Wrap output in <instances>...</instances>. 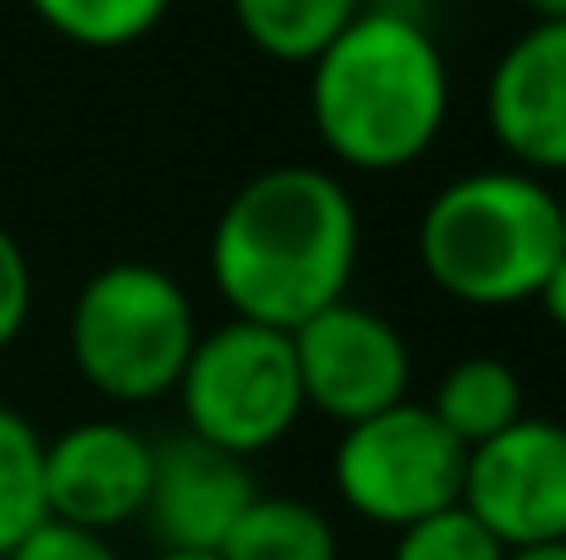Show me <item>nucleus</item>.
<instances>
[{"label": "nucleus", "instance_id": "f257e3e1", "mask_svg": "<svg viewBox=\"0 0 566 560\" xmlns=\"http://www.w3.org/2000/svg\"><path fill=\"white\" fill-rule=\"evenodd\" d=\"M364 253L353 187L325 166H270L237 187L209 231V281L231 319L297 330L342 303Z\"/></svg>", "mask_w": 566, "mask_h": 560}, {"label": "nucleus", "instance_id": "f03ea898", "mask_svg": "<svg viewBox=\"0 0 566 560\" xmlns=\"http://www.w3.org/2000/svg\"><path fill=\"white\" fill-rule=\"evenodd\" d=\"M308 121L319 149L364 177L418 166L451 121V61L418 11L369 0L308 61Z\"/></svg>", "mask_w": 566, "mask_h": 560}, {"label": "nucleus", "instance_id": "7ed1b4c3", "mask_svg": "<svg viewBox=\"0 0 566 560\" xmlns=\"http://www.w3.org/2000/svg\"><path fill=\"white\" fill-rule=\"evenodd\" d=\"M566 253L556 187L517 166L446 182L418 220V264L462 308H523Z\"/></svg>", "mask_w": 566, "mask_h": 560}, {"label": "nucleus", "instance_id": "20e7f679", "mask_svg": "<svg viewBox=\"0 0 566 560\" xmlns=\"http://www.w3.org/2000/svg\"><path fill=\"white\" fill-rule=\"evenodd\" d=\"M192 341H198V308L188 286L144 258L94 270L66 314L72 369L83 373L94 395L116 406L166 401L182 379Z\"/></svg>", "mask_w": 566, "mask_h": 560}, {"label": "nucleus", "instance_id": "39448f33", "mask_svg": "<svg viewBox=\"0 0 566 560\" xmlns=\"http://www.w3.org/2000/svg\"><path fill=\"white\" fill-rule=\"evenodd\" d=\"M171 395H177L188 434L242 462L275 451L308 412L292 336L270 325H248V319L198 330Z\"/></svg>", "mask_w": 566, "mask_h": 560}, {"label": "nucleus", "instance_id": "423d86ee", "mask_svg": "<svg viewBox=\"0 0 566 560\" xmlns=\"http://www.w3.org/2000/svg\"><path fill=\"white\" fill-rule=\"evenodd\" d=\"M468 451L440 429V418L418 401H396L375 418L342 429L331 451L336 495L369 528H412L446 506H462Z\"/></svg>", "mask_w": 566, "mask_h": 560}, {"label": "nucleus", "instance_id": "0eeeda50", "mask_svg": "<svg viewBox=\"0 0 566 560\" xmlns=\"http://www.w3.org/2000/svg\"><path fill=\"white\" fill-rule=\"evenodd\" d=\"M462 511L501 545H556L566 539V423L517 418L495 440L468 451Z\"/></svg>", "mask_w": 566, "mask_h": 560}, {"label": "nucleus", "instance_id": "6e6552de", "mask_svg": "<svg viewBox=\"0 0 566 560\" xmlns=\"http://www.w3.org/2000/svg\"><path fill=\"white\" fill-rule=\"evenodd\" d=\"M286 336H292V358H297L308 412L347 429L358 418H375L385 406L407 401V384H412L407 336L375 308L342 297Z\"/></svg>", "mask_w": 566, "mask_h": 560}, {"label": "nucleus", "instance_id": "1a4fd4ad", "mask_svg": "<svg viewBox=\"0 0 566 560\" xmlns=\"http://www.w3.org/2000/svg\"><path fill=\"white\" fill-rule=\"evenodd\" d=\"M155 473V440L122 418H83L44 440V517L83 528V533H116L144 517Z\"/></svg>", "mask_w": 566, "mask_h": 560}, {"label": "nucleus", "instance_id": "9d476101", "mask_svg": "<svg viewBox=\"0 0 566 560\" xmlns=\"http://www.w3.org/2000/svg\"><path fill=\"white\" fill-rule=\"evenodd\" d=\"M484 127L506 166L566 177V17L528 22L484 77Z\"/></svg>", "mask_w": 566, "mask_h": 560}, {"label": "nucleus", "instance_id": "9b49d317", "mask_svg": "<svg viewBox=\"0 0 566 560\" xmlns=\"http://www.w3.org/2000/svg\"><path fill=\"white\" fill-rule=\"evenodd\" d=\"M253 495L259 484L242 456L182 429L171 440H155V473L138 522L149 528L155 550H220Z\"/></svg>", "mask_w": 566, "mask_h": 560}, {"label": "nucleus", "instance_id": "f8f14e48", "mask_svg": "<svg viewBox=\"0 0 566 560\" xmlns=\"http://www.w3.org/2000/svg\"><path fill=\"white\" fill-rule=\"evenodd\" d=\"M423 406L440 418V429L462 451H473V445L495 440L501 429H512L523 418V373L512 369L506 358H490V352L457 358L434 379V395Z\"/></svg>", "mask_w": 566, "mask_h": 560}, {"label": "nucleus", "instance_id": "ddd939ff", "mask_svg": "<svg viewBox=\"0 0 566 560\" xmlns=\"http://www.w3.org/2000/svg\"><path fill=\"white\" fill-rule=\"evenodd\" d=\"M342 539L325 506L297 495H253V506L226 533L220 560H336Z\"/></svg>", "mask_w": 566, "mask_h": 560}, {"label": "nucleus", "instance_id": "4468645a", "mask_svg": "<svg viewBox=\"0 0 566 560\" xmlns=\"http://www.w3.org/2000/svg\"><path fill=\"white\" fill-rule=\"evenodd\" d=\"M237 33L281 61V66H308L369 0H226Z\"/></svg>", "mask_w": 566, "mask_h": 560}, {"label": "nucleus", "instance_id": "2eb2a0df", "mask_svg": "<svg viewBox=\"0 0 566 560\" xmlns=\"http://www.w3.org/2000/svg\"><path fill=\"white\" fill-rule=\"evenodd\" d=\"M44 522V434L0 401V556Z\"/></svg>", "mask_w": 566, "mask_h": 560}, {"label": "nucleus", "instance_id": "dca6fc26", "mask_svg": "<svg viewBox=\"0 0 566 560\" xmlns=\"http://www.w3.org/2000/svg\"><path fill=\"white\" fill-rule=\"evenodd\" d=\"M28 11L61 33L66 44H83V50H127L138 39H149L171 0H28Z\"/></svg>", "mask_w": 566, "mask_h": 560}, {"label": "nucleus", "instance_id": "f3484780", "mask_svg": "<svg viewBox=\"0 0 566 560\" xmlns=\"http://www.w3.org/2000/svg\"><path fill=\"white\" fill-rule=\"evenodd\" d=\"M390 560H506V550H501L462 506H446V511H434V517L401 528Z\"/></svg>", "mask_w": 566, "mask_h": 560}, {"label": "nucleus", "instance_id": "a211bd4d", "mask_svg": "<svg viewBox=\"0 0 566 560\" xmlns=\"http://www.w3.org/2000/svg\"><path fill=\"white\" fill-rule=\"evenodd\" d=\"M28 314H33V270L22 242L0 225V352L28 330Z\"/></svg>", "mask_w": 566, "mask_h": 560}, {"label": "nucleus", "instance_id": "6ab92c4d", "mask_svg": "<svg viewBox=\"0 0 566 560\" xmlns=\"http://www.w3.org/2000/svg\"><path fill=\"white\" fill-rule=\"evenodd\" d=\"M0 560H122L111 550L105 533H83V528H66V522H39L22 545H11Z\"/></svg>", "mask_w": 566, "mask_h": 560}, {"label": "nucleus", "instance_id": "aec40b11", "mask_svg": "<svg viewBox=\"0 0 566 560\" xmlns=\"http://www.w3.org/2000/svg\"><path fill=\"white\" fill-rule=\"evenodd\" d=\"M534 303H539V314L566 336V253L551 264V275H545V286L534 292Z\"/></svg>", "mask_w": 566, "mask_h": 560}, {"label": "nucleus", "instance_id": "412c9836", "mask_svg": "<svg viewBox=\"0 0 566 560\" xmlns=\"http://www.w3.org/2000/svg\"><path fill=\"white\" fill-rule=\"evenodd\" d=\"M512 6H523L528 22H562L566 17V0H512Z\"/></svg>", "mask_w": 566, "mask_h": 560}, {"label": "nucleus", "instance_id": "4be33fe9", "mask_svg": "<svg viewBox=\"0 0 566 560\" xmlns=\"http://www.w3.org/2000/svg\"><path fill=\"white\" fill-rule=\"evenodd\" d=\"M506 560H566V539H556V545H528V550H506Z\"/></svg>", "mask_w": 566, "mask_h": 560}, {"label": "nucleus", "instance_id": "5701e85b", "mask_svg": "<svg viewBox=\"0 0 566 560\" xmlns=\"http://www.w3.org/2000/svg\"><path fill=\"white\" fill-rule=\"evenodd\" d=\"M149 560H220V550H155Z\"/></svg>", "mask_w": 566, "mask_h": 560}, {"label": "nucleus", "instance_id": "b1692460", "mask_svg": "<svg viewBox=\"0 0 566 560\" xmlns=\"http://www.w3.org/2000/svg\"><path fill=\"white\" fill-rule=\"evenodd\" d=\"M556 198H562V225H566V187H562V192H556Z\"/></svg>", "mask_w": 566, "mask_h": 560}]
</instances>
